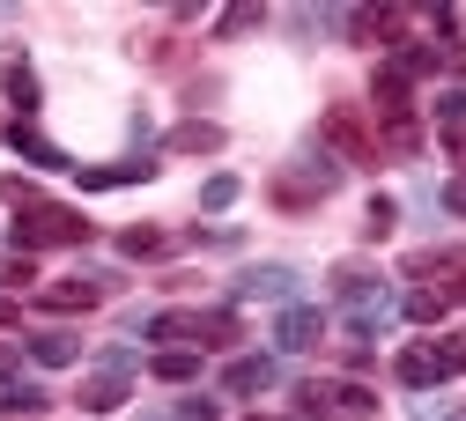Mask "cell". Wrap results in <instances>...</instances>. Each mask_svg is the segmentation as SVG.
I'll list each match as a JSON object with an SVG mask.
<instances>
[{
	"instance_id": "cell-26",
	"label": "cell",
	"mask_w": 466,
	"mask_h": 421,
	"mask_svg": "<svg viewBox=\"0 0 466 421\" xmlns=\"http://www.w3.org/2000/svg\"><path fill=\"white\" fill-rule=\"evenodd\" d=\"M451 296H466V266H459V281H451Z\"/></svg>"
},
{
	"instance_id": "cell-9",
	"label": "cell",
	"mask_w": 466,
	"mask_h": 421,
	"mask_svg": "<svg viewBox=\"0 0 466 421\" xmlns=\"http://www.w3.org/2000/svg\"><path fill=\"white\" fill-rule=\"evenodd\" d=\"M289 288H297V274H289V266H259V274L238 281V296H274V304H281Z\"/></svg>"
},
{
	"instance_id": "cell-7",
	"label": "cell",
	"mask_w": 466,
	"mask_h": 421,
	"mask_svg": "<svg viewBox=\"0 0 466 421\" xmlns=\"http://www.w3.org/2000/svg\"><path fill=\"white\" fill-rule=\"evenodd\" d=\"M267 385H274V363H267V355H245V363L222 370V392H267Z\"/></svg>"
},
{
	"instance_id": "cell-15",
	"label": "cell",
	"mask_w": 466,
	"mask_h": 421,
	"mask_svg": "<svg viewBox=\"0 0 466 421\" xmlns=\"http://www.w3.org/2000/svg\"><path fill=\"white\" fill-rule=\"evenodd\" d=\"M163 245H170L163 229H127V236H119V252H127V259H156Z\"/></svg>"
},
{
	"instance_id": "cell-19",
	"label": "cell",
	"mask_w": 466,
	"mask_h": 421,
	"mask_svg": "<svg viewBox=\"0 0 466 421\" xmlns=\"http://www.w3.org/2000/svg\"><path fill=\"white\" fill-rule=\"evenodd\" d=\"M8 96L30 111V104H37V75H30V67H8Z\"/></svg>"
},
{
	"instance_id": "cell-23",
	"label": "cell",
	"mask_w": 466,
	"mask_h": 421,
	"mask_svg": "<svg viewBox=\"0 0 466 421\" xmlns=\"http://www.w3.org/2000/svg\"><path fill=\"white\" fill-rule=\"evenodd\" d=\"M23 370V347H8V340H0V377H15Z\"/></svg>"
},
{
	"instance_id": "cell-12",
	"label": "cell",
	"mask_w": 466,
	"mask_h": 421,
	"mask_svg": "<svg viewBox=\"0 0 466 421\" xmlns=\"http://www.w3.org/2000/svg\"><path fill=\"white\" fill-rule=\"evenodd\" d=\"M30 355H37L45 370H60V363H75L82 347H75V333H37V340H30Z\"/></svg>"
},
{
	"instance_id": "cell-1",
	"label": "cell",
	"mask_w": 466,
	"mask_h": 421,
	"mask_svg": "<svg viewBox=\"0 0 466 421\" xmlns=\"http://www.w3.org/2000/svg\"><path fill=\"white\" fill-rule=\"evenodd\" d=\"M297 399H304L311 421H370V414H378V392L356 385V377H311Z\"/></svg>"
},
{
	"instance_id": "cell-11",
	"label": "cell",
	"mask_w": 466,
	"mask_h": 421,
	"mask_svg": "<svg viewBox=\"0 0 466 421\" xmlns=\"http://www.w3.org/2000/svg\"><path fill=\"white\" fill-rule=\"evenodd\" d=\"M170 148H178V155H215L222 148V126H200V118H193V126L170 134Z\"/></svg>"
},
{
	"instance_id": "cell-13",
	"label": "cell",
	"mask_w": 466,
	"mask_h": 421,
	"mask_svg": "<svg viewBox=\"0 0 466 421\" xmlns=\"http://www.w3.org/2000/svg\"><path fill=\"white\" fill-rule=\"evenodd\" d=\"M15 148H23V155H30V163H37V170H60V163H67V155H60V148H52V141H45V134H37V126H15Z\"/></svg>"
},
{
	"instance_id": "cell-4",
	"label": "cell",
	"mask_w": 466,
	"mask_h": 421,
	"mask_svg": "<svg viewBox=\"0 0 466 421\" xmlns=\"http://www.w3.org/2000/svg\"><path fill=\"white\" fill-rule=\"evenodd\" d=\"M104 296H111V274H75V281H52L37 304L45 311H89V304H104Z\"/></svg>"
},
{
	"instance_id": "cell-25",
	"label": "cell",
	"mask_w": 466,
	"mask_h": 421,
	"mask_svg": "<svg viewBox=\"0 0 466 421\" xmlns=\"http://www.w3.org/2000/svg\"><path fill=\"white\" fill-rule=\"evenodd\" d=\"M444 207H451V215H466V177H459V185H444Z\"/></svg>"
},
{
	"instance_id": "cell-3",
	"label": "cell",
	"mask_w": 466,
	"mask_h": 421,
	"mask_svg": "<svg viewBox=\"0 0 466 421\" xmlns=\"http://www.w3.org/2000/svg\"><path fill=\"white\" fill-rule=\"evenodd\" d=\"M148 340H193V347H222V340H238V318H229V311H163V318H148Z\"/></svg>"
},
{
	"instance_id": "cell-2",
	"label": "cell",
	"mask_w": 466,
	"mask_h": 421,
	"mask_svg": "<svg viewBox=\"0 0 466 421\" xmlns=\"http://www.w3.org/2000/svg\"><path fill=\"white\" fill-rule=\"evenodd\" d=\"M89 236V222L75 215V207H52V200H30L23 207V222H15V245L23 252H45V245H82Z\"/></svg>"
},
{
	"instance_id": "cell-20",
	"label": "cell",
	"mask_w": 466,
	"mask_h": 421,
	"mask_svg": "<svg viewBox=\"0 0 466 421\" xmlns=\"http://www.w3.org/2000/svg\"><path fill=\"white\" fill-rule=\"evenodd\" d=\"M363 229H370V236H385V229H392V200H370V215H363Z\"/></svg>"
},
{
	"instance_id": "cell-16",
	"label": "cell",
	"mask_w": 466,
	"mask_h": 421,
	"mask_svg": "<svg viewBox=\"0 0 466 421\" xmlns=\"http://www.w3.org/2000/svg\"><path fill=\"white\" fill-rule=\"evenodd\" d=\"M193 370H200V355H186V347H178V355H156V377H163V385H186Z\"/></svg>"
},
{
	"instance_id": "cell-17",
	"label": "cell",
	"mask_w": 466,
	"mask_h": 421,
	"mask_svg": "<svg viewBox=\"0 0 466 421\" xmlns=\"http://www.w3.org/2000/svg\"><path fill=\"white\" fill-rule=\"evenodd\" d=\"M407 318H444V288H407Z\"/></svg>"
},
{
	"instance_id": "cell-18",
	"label": "cell",
	"mask_w": 466,
	"mask_h": 421,
	"mask_svg": "<svg viewBox=\"0 0 466 421\" xmlns=\"http://www.w3.org/2000/svg\"><path fill=\"white\" fill-rule=\"evenodd\" d=\"M229 200H238V177H229V170L200 185V207H229Z\"/></svg>"
},
{
	"instance_id": "cell-8",
	"label": "cell",
	"mask_w": 466,
	"mask_h": 421,
	"mask_svg": "<svg viewBox=\"0 0 466 421\" xmlns=\"http://www.w3.org/2000/svg\"><path fill=\"white\" fill-rule=\"evenodd\" d=\"M326 141H340L356 163H370V141H363V126H356V111H326Z\"/></svg>"
},
{
	"instance_id": "cell-27",
	"label": "cell",
	"mask_w": 466,
	"mask_h": 421,
	"mask_svg": "<svg viewBox=\"0 0 466 421\" xmlns=\"http://www.w3.org/2000/svg\"><path fill=\"white\" fill-rule=\"evenodd\" d=\"M252 421H267V414H252Z\"/></svg>"
},
{
	"instance_id": "cell-21",
	"label": "cell",
	"mask_w": 466,
	"mask_h": 421,
	"mask_svg": "<svg viewBox=\"0 0 466 421\" xmlns=\"http://www.w3.org/2000/svg\"><path fill=\"white\" fill-rule=\"evenodd\" d=\"M0 281H8V288H23V281H30V252H23V259H0Z\"/></svg>"
},
{
	"instance_id": "cell-10",
	"label": "cell",
	"mask_w": 466,
	"mask_h": 421,
	"mask_svg": "<svg viewBox=\"0 0 466 421\" xmlns=\"http://www.w3.org/2000/svg\"><path fill=\"white\" fill-rule=\"evenodd\" d=\"M437 377H444V370H437V340L400 355V385H437Z\"/></svg>"
},
{
	"instance_id": "cell-6",
	"label": "cell",
	"mask_w": 466,
	"mask_h": 421,
	"mask_svg": "<svg viewBox=\"0 0 466 421\" xmlns=\"http://www.w3.org/2000/svg\"><path fill=\"white\" fill-rule=\"evenodd\" d=\"M319 333H326V318H319V311H304V304H297V311H281V326H274V340H281L289 355L319 347Z\"/></svg>"
},
{
	"instance_id": "cell-5",
	"label": "cell",
	"mask_w": 466,
	"mask_h": 421,
	"mask_svg": "<svg viewBox=\"0 0 466 421\" xmlns=\"http://www.w3.org/2000/svg\"><path fill=\"white\" fill-rule=\"evenodd\" d=\"M119 399H127V355H104V370H89V385H82V406L111 414Z\"/></svg>"
},
{
	"instance_id": "cell-22",
	"label": "cell",
	"mask_w": 466,
	"mask_h": 421,
	"mask_svg": "<svg viewBox=\"0 0 466 421\" xmlns=\"http://www.w3.org/2000/svg\"><path fill=\"white\" fill-rule=\"evenodd\" d=\"M437 111H444V118H466V89H444V96H437Z\"/></svg>"
},
{
	"instance_id": "cell-14",
	"label": "cell",
	"mask_w": 466,
	"mask_h": 421,
	"mask_svg": "<svg viewBox=\"0 0 466 421\" xmlns=\"http://www.w3.org/2000/svg\"><path fill=\"white\" fill-rule=\"evenodd\" d=\"M156 163H111V170H82V185L89 193H104V185H134V177H148Z\"/></svg>"
},
{
	"instance_id": "cell-24",
	"label": "cell",
	"mask_w": 466,
	"mask_h": 421,
	"mask_svg": "<svg viewBox=\"0 0 466 421\" xmlns=\"http://www.w3.org/2000/svg\"><path fill=\"white\" fill-rule=\"evenodd\" d=\"M178 414H186V421H222V414H215V406H208V399H186V406H178Z\"/></svg>"
}]
</instances>
